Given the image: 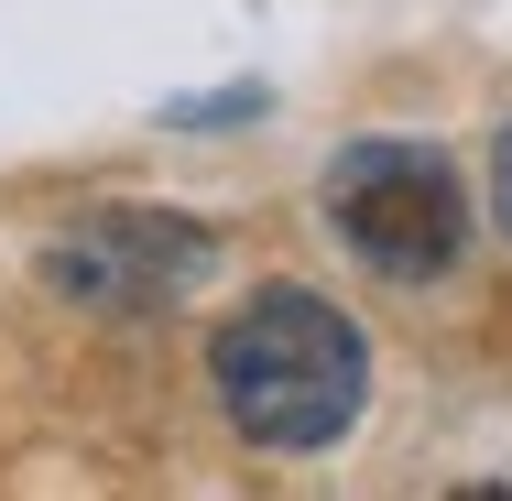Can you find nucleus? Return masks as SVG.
Segmentation results:
<instances>
[{
	"label": "nucleus",
	"mask_w": 512,
	"mask_h": 501,
	"mask_svg": "<svg viewBox=\"0 0 512 501\" xmlns=\"http://www.w3.org/2000/svg\"><path fill=\"white\" fill-rule=\"evenodd\" d=\"M491 218H502V240H512V131L491 142Z\"/></svg>",
	"instance_id": "obj_4"
},
{
	"label": "nucleus",
	"mask_w": 512,
	"mask_h": 501,
	"mask_svg": "<svg viewBox=\"0 0 512 501\" xmlns=\"http://www.w3.org/2000/svg\"><path fill=\"white\" fill-rule=\"evenodd\" d=\"M207 382H218V414L251 436V447H338L371 403V338L360 316H338L306 284H262L251 305L218 316L207 338Z\"/></svg>",
	"instance_id": "obj_1"
},
{
	"label": "nucleus",
	"mask_w": 512,
	"mask_h": 501,
	"mask_svg": "<svg viewBox=\"0 0 512 501\" xmlns=\"http://www.w3.org/2000/svg\"><path fill=\"white\" fill-rule=\"evenodd\" d=\"M207 273H218V240H207L197 218H175V207H88L55 251H44V284L66 305H99V316H153V305L197 295Z\"/></svg>",
	"instance_id": "obj_3"
},
{
	"label": "nucleus",
	"mask_w": 512,
	"mask_h": 501,
	"mask_svg": "<svg viewBox=\"0 0 512 501\" xmlns=\"http://www.w3.org/2000/svg\"><path fill=\"white\" fill-rule=\"evenodd\" d=\"M316 197H327V229H338L371 273H393V284L447 273L458 240H469V186H458V164L425 153V142H349Z\"/></svg>",
	"instance_id": "obj_2"
}]
</instances>
